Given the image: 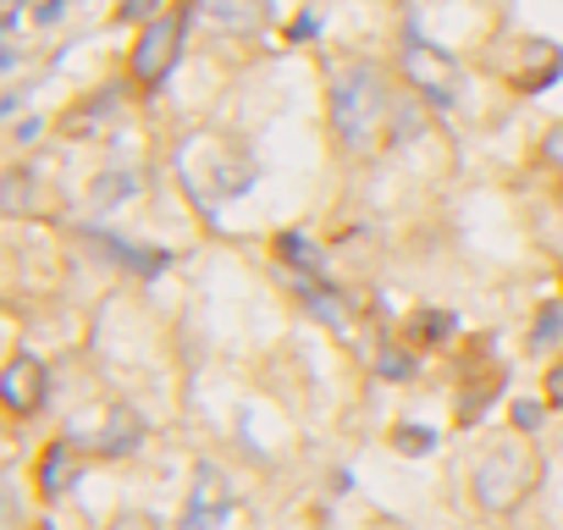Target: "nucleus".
<instances>
[{"mask_svg": "<svg viewBox=\"0 0 563 530\" xmlns=\"http://www.w3.org/2000/svg\"><path fill=\"white\" fill-rule=\"evenodd\" d=\"M327 111H332V133L349 155H371L393 122V78L371 62L338 67L332 89H327Z\"/></svg>", "mask_w": 563, "mask_h": 530, "instance_id": "1", "label": "nucleus"}, {"mask_svg": "<svg viewBox=\"0 0 563 530\" xmlns=\"http://www.w3.org/2000/svg\"><path fill=\"white\" fill-rule=\"evenodd\" d=\"M398 73H404V84H409L420 100H431V106H442V111L459 100V67H453V56H448L442 45L420 40V34H404V45H398Z\"/></svg>", "mask_w": 563, "mask_h": 530, "instance_id": "2", "label": "nucleus"}, {"mask_svg": "<svg viewBox=\"0 0 563 530\" xmlns=\"http://www.w3.org/2000/svg\"><path fill=\"white\" fill-rule=\"evenodd\" d=\"M177 56H183V18L161 12V18H150V23L139 29L128 73H133V84H139V89H161V84L172 78Z\"/></svg>", "mask_w": 563, "mask_h": 530, "instance_id": "3", "label": "nucleus"}, {"mask_svg": "<svg viewBox=\"0 0 563 530\" xmlns=\"http://www.w3.org/2000/svg\"><path fill=\"white\" fill-rule=\"evenodd\" d=\"M530 481H536V459H530L525 448H497V453H486V459L475 464V497H481V508H492V514L514 508V503L530 492Z\"/></svg>", "mask_w": 563, "mask_h": 530, "instance_id": "4", "label": "nucleus"}, {"mask_svg": "<svg viewBox=\"0 0 563 530\" xmlns=\"http://www.w3.org/2000/svg\"><path fill=\"white\" fill-rule=\"evenodd\" d=\"M45 393H51V371H45V360H34V354H18V360L7 365V376H0V398H7L12 415H34V409L45 404Z\"/></svg>", "mask_w": 563, "mask_h": 530, "instance_id": "5", "label": "nucleus"}, {"mask_svg": "<svg viewBox=\"0 0 563 530\" xmlns=\"http://www.w3.org/2000/svg\"><path fill=\"white\" fill-rule=\"evenodd\" d=\"M205 12H210L216 29L249 34V29H260V18H265V0H205Z\"/></svg>", "mask_w": 563, "mask_h": 530, "instance_id": "6", "label": "nucleus"}, {"mask_svg": "<svg viewBox=\"0 0 563 530\" xmlns=\"http://www.w3.org/2000/svg\"><path fill=\"white\" fill-rule=\"evenodd\" d=\"M67 481H73V448H67V442H56V448L40 459V486L56 497V492H67Z\"/></svg>", "mask_w": 563, "mask_h": 530, "instance_id": "7", "label": "nucleus"}, {"mask_svg": "<svg viewBox=\"0 0 563 530\" xmlns=\"http://www.w3.org/2000/svg\"><path fill=\"white\" fill-rule=\"evenodd\" d=\"M541 161L563 172V122H558V128H547V139H541Z\"/></svg>", "mask_w": 563, "mask_h": 530, "instance_id": "8", "label": "nucleus"}, {"mask_svg": "<svg viewBox=\"0 0 563 530\" xmlns=\"http://www.w3.org/2000/svg\"><path fill=\"white\" fill-rule=\"evenodd\" d=\"M558 321H563V316H558V310H547V316H541V327H536V343H547V338L558 332Z\"/></svg>", "mask_w": 563, "mask_h": 530, "instance_id": "9", "label": "nucleus"}, {"mask_svg": "<svg viewBox=\"0 0 563 530\" xmlns=\"http://www.w3.org/2000/svg\"><path fill=\"white\" fill-rule=\"evenodd\" d=\"M514 420H519V426H536V420H541V409H536V404H519V409H514Z\"/></svg>", "mask_w": 563, "mask_h": 530, "instance_id": "10", "label": "nucleus"}]
</instances>
